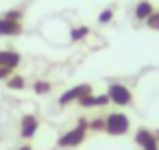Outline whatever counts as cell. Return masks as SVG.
Returning <instances> with one entry per match:
<instances>
[{"label":"cell","instance_id":"cell-1","mask_svg":"<svg viewBox=\"0 0 159 150\" xmlns=\"http://www.w3.org/2000/svg\"><path fill=\"white\" fill-rule=\"evenodd\" d=\"M85 137H87V120L85 117H79L76 126H72L70 130L61 133V137L57 139V146L63 148V150H70V148L81 146L85 141Z\"/></svg>","mask_w":159,"mask_h":150},{"label":"cell","instance_id":"cell-2","mask_svg":"<svg viewBox=\"0 0 159 150\" xmlns=\"http://www.w3.org/2000/svg\"><path fill=\"white\" fill-rule=\"evenodd\" d=\"M131 130V120L122 111H111L105 115V133L109 137H122Z\"/></svg>","mask_w":159,"mask_h":150},{"label":"cell","instance_id":"cell-3","mask_svg":"<svg viewBox=\"0 0 159 150\" xmlns=\"http://www.w3.org/2000/svg\"><path fill=\"white\" fill-rule=\"evenodd\" d=\"M107 96H109L111 104H116V107H129V104H133V91L126 85H122V83H109Z\"/></svg>","mask_w":159,"mask_h":150},{"label":"cell","instance_id":"cell-4","mask_svg":"<svg viewBox=\"0 0 159 150\" xmlns=\"http://www.w3.org/2000/svg\"><path fill=\"white\" fill-rule=\"evenodd\" d=\"M92 91H94V89H92V85H89V83L74 85V87L66 89V91L59 96V107H68V104H72V102H79L83 96H87V94H92Z\"/></svg>","mask_w":159,"mask_h":150},{"label":"cell","instance_id":"cell-5","mask_svg":"<svg viewBox=\"0 0 159 150\" xmlns=\"http://www.w3.org/2000/svg\"><path fill=\"white\" fill-rule=\"evenodd\" d=\"M135 143L139 150H159V139L155 137L152 130H148L144 126H139L135 130Z\"/></svg>","mask_w":159,"mask_h":150},{"label":"cell","instance_id":"cell-6","mask_svg":"<svg viewBox=\"0 0 159 150\" xmlns=\"http://www.w3.org/2000/svg\"><path fill=\"white\" fill-rule=\"evenodd\" d=\"M37 130H39V117L35 113L22 115V120H20V137L22 139H33Z\"/></svg>","mask_w":159,"mask_h":150},{"label":"cell","instance_id":"cell-7","mask_svg":"<svg viewBox=\"0 0 159 150\" xmlns=\"http://www.w3.org/2000/svg\"><path fill=\"white\" fill-rule=\"evenodd\" d=\"M81 109H100V107H107V104H111V100H109V96L107 94H87V96H83L79 102H76Z\"/></svg>","mask_w":159,"mask_h":150},{"label":"cell","instance_id":"cell-8","mask_svg":"<svg viewBox=\"0 0 159 150\" xmlns=\"http://www.w3.org/2000/svg\"><path fill=\"white\" fill-rule=\"evenodd\" d=\"M24 31L20 20H9L5 15H0V37H20Z\"/></svg>","mask_w":159,"mask_h":150},{"label":"cell","instance_id":"cell-9","mask_svg":"<svg viewBox=\"0 0 159 150\" xmlns=\"http://www.w3.org/2000/svg\"><path fill=\"white\" fill-rule=\"evenodd\" d=\"M20 63H22V55L18 50H13V48H2L0 50V65L2 68L16 70V68H20Z\"/></svg>","mask_w":159,"mask_h":150},{"label":"cell","instance_id":"cell-10","mask_svg":"<svg viewBox=\"0 0 159 150\" xmlns=\"http://www.w3.org/2000/svg\"><path fill=\"white\" fill-rule=\"evenodd\" d=\"M152 13H155V5L150 2V0H137V5L133 9V18L137 22H146Z\"/></svg>","mask_w":159,"mask_h":150},{"label":"cell","instance_id":"cell-11","mask_svg":"<svg viewBox=\"0 0 159 150\" xmlns=\"http://www.w3.org/2000/svg\"><path fill=\"white\" fill-rule=\"evenodd\" d=\"M5 83H7V87H9L11 91H22V89L26 87V78L20 76V74H11Z\"/></svg>","mask_w":159,"mask_h":150},{"label":"cell","instance_id":"cell-12","mask_svg":"<svg viewBox=\"0 0 159 150\" xmlns=\"http://www.w3.org/2000/svg\"><path fill=\"white\" fill-rule=\"evenodd\" d=\"M87 35H89V26H76V29H72V31H70V42H72V44L83 42Z\"/></svg>","mask_w":159,"mask_h":150},{"label":"cell","instance_id":"cell-13","mask_svg":"<svg viewBox=\"0 0 159 150\" xmlns=\"http://www.w3.org/2000/svg\"><path fill=\"white\" fill-rule=\"evenodd\" d=\"M50 89H52V83L50 81H35L33 83V91L37 96H46V94H50Z\"/></svg>","mask_w":159,"mask_h":150},{"label":"cell","instance_id":"cell-14","mask_svg":"<svg viewBox=\"0 0 159 150\" xmlns=\"http://www.w3.org/2000/svg\"><path fill=\"white\" fill-rule=\"evenodd\" d=\"M87 130H92V133H105V115L87 120Z\"/></svg>","mask_w":159,"mask_h":150},{"label":"cell","instance_id":"cell-15","mask_svg":"<svg viewBox=\"0 0 159 150\" xmlns=\"http://www.w3.org/2000/svg\"><path fill=\"white\" fill-rule=\"evenodd\" d=\"M113 20V7H107L98 13V24H109Z\"/></svg>","mask_w":159,"mask_h":150},{"label":"cell","instance_id":"cell-16","mask_svg":"<svg viewBox=\"0 0 159 150\" xmlns=\"http://www.w3.org/2000/svg\"><path fill=\"white\" fill-rule=\"evenodd\" d=\"M146 26H148L150 31H159V9H155V13L146 20Z\"/></svg>","mask_w":159,"mask_h":150},{"label":"cell","instance_id":"cell-17","mask_svg":"<svg viewBox=\"0 0 159 150\" xmlns=\"http://www.w3.org/2000/svg\"><path fill=\"white\" fill-rule=\"evenodd\" d=\"M2 15H5V18H9V20H20V22H22L24 11H22V9H9V11H5Z\"/></svg>","mask_w":159,"mask_h":150},{"label":"cell","instance_id":"cell-18","mask_svg":"<svg viewBox=\"0 0 159 150\" xmlns=\"http://www.w3.org/2000/svg\"><path fill=\"white\" fill-rule=\"evenodd\" d=\"M11 74H13V70H9V68H2V65H0V81H7Z\"/></svg>","mask_w":159,"mask_h":150},{"label":"cell","instance_id":"cell-19","mask_svg":"<svg viewBox=\"0 0 159 150\" xmlns=\"http://www.w3.org/2000/svg\"><path fill=\"white\" fill-rule=\"evenodd\" d=\"M18 150H33V146H29V143H24V146H20Z\"/></svg>","mask_w":159,"mask_h":150},{"label":"cell","instance_id":"cell-20","mask_svg":"<svg viewBox=\"0 0 159 150\" xmlns=\"http://www.w3.org/2000/svg\"><path fill=\"white\" fill-rule=\"evenodd\" d=\"M152 133H155V137H157V139H159V130H152Z\"/></svg>","mask_w":159,"mask_h":150}]
</instances>
